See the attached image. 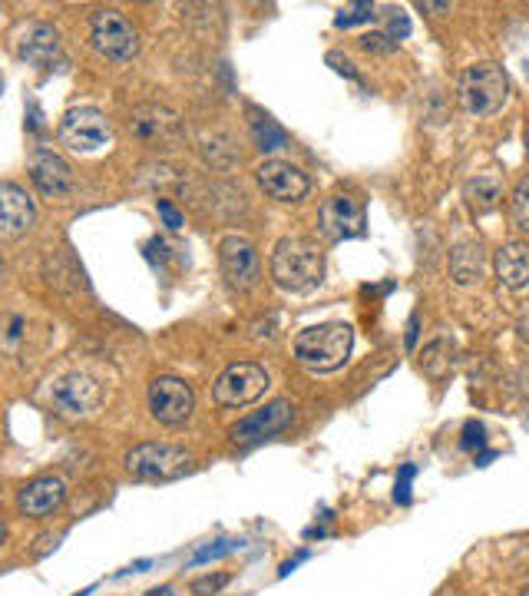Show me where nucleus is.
Segmentation results:
<instances>
[{
  "instance_id": "nucleus-1",
  "label": "nucleus",
  "mask_w": 529,
  "mask_h": 596,
  "mask_svg": "<svg viewBox=\"0 0 529 596\" xmlns=\"http://www.w3.org/2000/svg\"><path fill=\"white\" fill-rule=\"evenodd\" d=\"M355 348V328L345 322H325L298 332L295 338V362L315 375H328L348 365Z\"/></svg>"
},
{
  "instance_id": "nucleus-2",
  "label": "nucleus",
  "mask_w": 529,
  "mask_h": 596,
  "mask_svg": "<svg viewBox=\"0 0 529 596\" xmlns=\"http://www.w3.org/2000/svg\"><path fill=\"white\" fill-rule=\"evenodd\" d=\"M272 279L285 292H315L325 279V255L311 239L288 236L272 252Z\"/></svg>"
},
{
  "instance_id": "nucleus-3",
  "label": "nucleus",
  "mask_w": 529,
  "mask_h": 596,
  "mask_svg": "<svg viewBox=\"0 0 529 596\" xmlns=\"http://www.w3.org/2000/svg\"><path fill=\"white\" fill-rule=\"evenodd\" d=\"M510 100V76L497 63H474L461 76V103L470 116L484 119L507 106Z\"/></svg>"
},
{
  "instance_id": "nucleus-4",
  "label": "nucleus",
  "mask_w": 529,
  "mask_h": 596,
  "mask_svg": "<svg viewBox=\"0 0 529 596\" xmlns=\"http://www.w3.org/2000/svg\"><path fill=\"white\" fill-rule=\"evenodd\" d=\"M123 464L139 481H176L192 471V454L176 445L146 441V445H136L133 451H126Z\"/></svg>"
},
{
  "instance_id": "nucleus-5",
  "label": "nucleus",
  "mask_w": 529,
  "mask_h": 596,
  "mask_svg": "<svg viewBox=\"0 0 529 596\" xmlns=\"http://www.w3.org/2000/svg\"><path fill=\"white\" fill-rule=\"evenodd\" d=\"M268 372L262 368V365H255V362H235V365H229L219 378H215V385H212V398H215V405H222V408H242V405H252V401H258L265 391H268Z\"/></svg>"
},
{
  "instance_id": "nucleus-6",
  "label": "nucleus",
  "mask_w": 529,
  "mask_h": 596,
  "mask_svg": "<svg viewBox=\"0 0 529 596\" xmlns=\"http://www.w3.org/2000/svg\"><path fill=\"white\" fill-rule=\"evenodd\" d=\"M89 30H93V43L96 50L113 60V63H129L136 53H139V33L136 27L113 7H103L93 13L89 20Z\"/></svg>"
},
{
  "instance_id": "nucleus-7",
  "label": "nucleus",
  "mask_w": 529,
  "mask_h": 596,
  "mask_svg": "<svg viewBox=\"0 0 529 596\" xmlns=\"http://www.w3.org/2000/svg\"><path fill=\"white\" fill-rule=\"evenodd\" d=\"M60 143L73 153H99L113 143V126L109 119L93 109V106H80V109H70L63 119H60Z\"/></svg>"
},
{
  "instance_id": "nucleus-8",
  "label": "nucleus",
  "mask_w": 529,
  "mask_h": 596,
  "mask_svg": "<svg viewBox=\"0 0 529 596\" xmlns=\"http://www.w3.org/2000/svg\"><path fill=\"white\" fill-rule=\"evenodd\" d=\"M129 133L149 149H176L186 136V126L172 109L142 103L129 113Z\"/></svg>"
},
{
  "instance_id": "nucleus-9",
  "label": "nucleus",
  "mask_w": 529,
  "mask_h": 596,
  "mask_svg": "<svg viewBox=\"0 0 529 596\" xmlns=\"http://www.w3.org/2000/svg\"><path fill=\"white\" fill-rule=\"evenodd\" d=\"M149 411L159 425L179 428L192 418L195 411V391L176 375H162L149 385Z\"/></svg>"
},
{
  "instance_id": "nucleus-10",
  "label": "nucleus",
  "mask_w": 529,
  "mask_h": 596,
  "mask_svg": "<svg viewBox=\"0 0 529 596\" xmlns=\"http://www.w3.org/2000/svg\"><path fill=\"white\" fill-rule=\"evenodd\" d=\"M50 398H53V408L63 418H76L80 421V418L96 415V408L103 405V388H99L96 378H89L83 372H70V375L53 381Z\"/></svg>"
},
{
  "instance_id": "nucleus-11",
  "label": "nucleus",
  "mask_w": 529,
  "mask_h": 596,
  "mask_svg": "<svg viewBox=\"0 0 529 596\" xmlns=\"http://www.w3.org/2000/svg\"><path fill=\"white\" fill-rule=\"evenodd\" d=\"M255 179L275 202H301L311 192V179L285 159H265L255 169Z\"/></svg>"
},
{
  "instance_id": "nucleus-12",
  "label": "nucleus",
  "mask_w": 529,
  "mask_h": 596,
  "mask_svg": "<svg viewBox=\"0 0 529 596\" xmlns=\"http://www.w3.org/2000/svg\"><path fill=\"white\" fill-rule=\"evenodd\" d=\"M318 219L328 239H358L368 229V209L361 199H351V196H331L321 206Z\"/></svg>"
},
{
  "instance_id": "nucleus-13",
  "label": "nucleus",
  "mask_w": 529,
  "mask_h": 596,
  "mask_svg": "<svg viewBox=\"0 0 529 596\" xmlns=\"http://www.w3.org/2000/svg\"><path fill=\"white\" fill-rule=\"evenodd\" d=\"M219 265H222V275L229 279V285H235V289H252L258 282V272H262L255 245L248 239H242V236L222 239Z\"/></svg>"
},
{
  "instance_id": "nucleus-14",
  "label": "nucleus",
  "mask_w": 529,
  "mask_h": 596,
  "mask_svg": "<svg viewBox=\"0 0 529 596\" xmlns=\"http://www.w3.org/2000/svg\"><path fill=\"white\" fill-rule=\"evenodd\" d=\"M292 415H295V408H292L288 401H272L268 408L252 411L248 418H242V421L232 428V441H239V445L268 441V438L282 435V431L292 425Z\"/></svg>"
},
{
  "instance_id": "nucleus-15",
  "label": "nucleus",
  "mask_w": 529,
  "mask_h": 596,
  "mask_svg": "<svg viewBox=\"0 0 529 596\" xmlns=\"http://www.w3.org/2000/svg\"><path fill=\"white\" fill-rule=\"evenodd\" d=\"M30 179L50 199H63V196L73 192V169L53 149H33V156H30Z\"/></svg>"
},
{
  "instance_id": "nucleus-16",
  "label": "nucleus",
  "mask_w": 529,
  "mask_h": 596,
  "mask_svg": "<svg viewBox=\"0 0 529 596\" xmlns=\"http://www.w3.org/2000/svg\"><path fill=\"white\" fill-rule=\"evenodd\" d=\"M36 222V206L30 192L17 182H0V239H17Z\"/></svg>"
},
{
  "instance_id": "nucleus-17",
  "label": "nucleus",
  "mask_w": 529,
  "mask_h": 596,
  "mask_svg": "<svg viewBox=\"0 0 529 596\" xmlns=\"http://www.w3.org/2000/svg\"><path fill=\"white\" fill-rule=\"evenodd\" d=\"M63 501H66V484H63L60 478H36V481H30V484L20 488V494H17V511H20L23 517L40 521V517H50L53 511H60Z\"/></svg>"
},
{
  "instance_id": "nucleus-18",
  "label": "nucleus",
  "mask_w": 529,
  "mask_h": 596,
  "mask_svg": "<svg viewBox=\"0 0 529 596\" xmlns=\"http://www.w3.org/2000/svg\"><path fill=\"white\" fill-rule=\"evenodd\" d=\"M487 275V249L480 239H464L451 252V279L464 289L480 285Z\"/></svg>"
},
{
  "instance_id": "nucleus-19",
  "label": "nucleus",
  "mask_w": 529,
  "mask_h": 596,
  "mask_svg": "<svg viewBox=\"0 0 529 596\" xmlns=\"http://www.w3.org/2000/svg\"><path fill=\"white\" fill-rule=\"evenodd\" d=\"M17 53L33 66H50L60 60V33L50 23H30L17 40Z\"/></svg>"
},
{
  "instance_id": "nucleus-20",
  "label": "nucleus",
  "mask_w": 529,
  "mask_h": 596,
  "mask_svg": "<svg viewBox=\"0 0 529 596\" xmlns=\"http://www.w3.org/2000/svg\"><path fill=\"white\" fill-rule=\"evenodd\" d=\"M497 279L510 292L529 289V245L527 242H507L497 252Z\"/></svg>"
},
{
  "instance_id": "nucleus-21",
  "label": "nucleus",
  "mask_w": 529,
  "mask_h": 596,
  "mask_svg": "<svg viewBox=\"0 0 529 596\" xmlns=\"http://www.w3.org/2000/svg\"><path fill=\"white\" fill-rule=\"evenodd\" d=\"M464 196H467V202H470L474 212H490V209H497V202H500V196H504V186H500V179H497L494 172H477V176L464 186Z\"/></svg>"
},
{
  "instance_id": "nucleus-22",
  "label": "nucleus",
  "mask_w": 529,
  "mask_h": 596,
  "mask_svg": "<svg viewBox=\"0 0 529 596\" xmlns=\"http://www.w3.org/2000/svg\"><path fill=\"white\" fill-rule=\"evenodd\" d=\"M252 136H255V146L265 149V153H275V149H282L288 143L285 129L275 119H268V116H255L252 119Z\"/></svg>"
},
{
  "instance_id": "nucleus-23",
  "label": "nucleus",
  "mask_w": 529,
  "mask_h": 596,
  "mask_svg": "<svg viewBox=\"0 0 529 596\" xmlns=\"http://www.w3.org/2000/svg\"><path fill=\"white\" fill-rule=\"evenodd\" d=\"M441 355H447V342H444V338L434 342V345H427L424 355H421V368H424L431 378H444V375L451 372V365H454V358H441Z\"/></svg>"
},
{
  "instance_id": "nucleus-24",
  "label": "nucleus",
  "mask_w": 529,
  "mask_h": 596,
  "mask_svg": "<svg viewBox=\"0 0 529 596\" xmlns=\"http://www.w3.org/2000/svg\"><path fill=\"white\" fill-rule=\"evenodd\" d=\"M510 219H514V226H517L520 232H527L529 236V176L517 182V189H514V196H510Z\"/></svg>"
},
{
  "instance_id": "nucleus-25",
  "label": "nucleus",
  "mask_w": 529,
  "mask_h": 596,
  "mask_svg": "<svg viewBox=\"0 0 529 596\" xmlns=\"http://www.w3.org/2000/svg\"><path fill=\"white\" fill-rule=\"evenodd\" d=\"M368 20H374V7L371 3H351V7L338 10L335 27H355V23H368Z\"/></svg>"
},
{
  "instance_id": "nucleus-26",
  "label": "nucleus",
  "mask_w": 529,
  "mask_h": 596,
  "mask_svg": "<svg viewBox=\"0 0 529 596\" xmlns=\"http://www.w3.org/2000/svg\"><path fill=\"white\" fill-rule=\"evenodd\" d=\"M239 544L235 541H215V544H209V547H202L195 557H192V567H199V564H209V561H219V557H225V554H232Z\"/></svg>"
},
{
  "instance_id": "nucleus-27",
  "label": "nucleus",
  "mask_w": 529,
  "mask_h": 596,
  "mask_svg": "<svg viewBox=\"0 0 529 596\" xmlns=\"http://www.w3.org/2000/svg\"><path fill=\"white\" fill-rule=\"evenodd\" d=\"M417 478V464H404L394 484V501L398 504H411V481Z\"/></svg>"
},
{
  "instance_id": "nucleus-28",
  "label": "nucleus",
  "mask_w": 529,
  "mask_h": 596,
  "mask_svg": "<svg viewBox=\"0 0 529 596\" xmlns=\"http://www.w3.org/2000/svg\"><path fill=\"white\" fill-rule=\"evenodd\" d=\"M229 584V574H215V577H199L195 584H192V594L195 596H212L219 594L222 587Z\"/></svg>"
},
{
  "instance_id": "nucleus-29",
  "label": "nucleus",
  "mask_w": 529,
  "mask_h": 596,
  "mask_svg": "<svg viewBox=\"0 0 529 596\" xmlns=\"http://www.w3.org/2000/svg\"><path fill=\"white\" fill-rule=\"evenodd\" d=\"M361 46L368 53H391L398 46V40H391L388 33H368V36H361Z\"/></svg>"
},
{
  "instance_id": "nucleus-30",
  "label": "nucleus",
  "mask_w": 529,
  "mask_h": 596,
  "mask_svg": "<svg viewBox=\"0 0 529 596\" xmlns=\"http://www.w3.org/2000/svg\"><path fill=\"white\" fill-rule=\"evenodd\" d=\"M484 425L480 421H467V428H464V441H461V448L464 451H474V448H484Z\"/></svg>"
},
{
  "instance_id": "nucleus-31",
  "label": "nucleus",
  "mask_w": 529,
  "mask_h": 596,
  "mask_svg": "<svg viewBox=\"0 0 529 596\" xmlns=\"http://www.w3.org/2000/svg\"><path fill=\"white\" fill-rule=\"evenodd\" d=\"M159 212H162V219H166V226H169V229H179V226H182V216L172 209V202L159 199Z\"/></svg>"
},
{
  "instance_id": "nucleus-32",
  "label": "nucleus",
  "mask_w": 529,
  "mask_h": 596,
  "mask_svg": "<svg viewBox=\"0 0 529 596\" xmlns=\"http://www.w3.org/2000/svg\"><path fill=\"white\" fill-rule=\"evenodd\" d=\"M391 33H394L398 40H404V36L411 33V20H408V17H394V20H391Z\"/></svg>"
},
{
  "instance_id": "nucleus-33",
  "label": "nucleus",
  "mask_w": 529,
  "mask_h": 596,
  "mask_svg": "<svg viewBox=\"0 0 529 596\" xmlns=\"http://www.w3.org/2000/svg\"><path fill=\"white\" fill-rule=\"evenodd\" d=\"M328 63H335V70H338V73H345V76H351V80L358 76V73H355V66H351V60H341L338 53H331V56H328Z\"/></svg>"
},
{
  "instance_id": "nucleus-34",
  "label": "nucleus",
  "mask_w": 529,
  "mask_h": 596,
  "mask_svg": "<svg viewBox=\"0 0 529 596\" xmlns=\"http://www.w3.org/2000/svg\"><path fill=\"white\" fill-rule=\"evenodd\" d=\"M417 332H421V315H411V322H408V348L417 345Z\"/></svg>"
},
{
  "instance_id": "nucleus-35",
  "label": "nucleus",
  "mask_w": 529,
  "mask_h": 596,
  "mask_svg": "<svg viewBox=\"0 0 529 596\" xmlns=\"http://www.w3.org/2000/svg\"><path fill=\"white\" fill-rule=\"evenodd\" d=\"M517 332H520V338H523V342H529V305L523 309L520 322H517Z\"/></svg>"
},
{
  "instance_id": "nucleus-36",
  "label": "nucleus",
  "mask_w": 529,
  "mask_h": 596,
  "mask_svg": "<svg viewBox=\"0 0 529 596\" xmlns=\"http://www.w3.org/2000/svg\"><path fill=\"white\" fill-rule=\"evenodd\" d=\"M149 567H152V561H136V564H133V567L126 571V574H146Z\"/></svg>"
},
{
  "instance_id": "nucleus-37",
  "label": "nucleus",
  "mask_w": 529,
  "mask_h": 596,
  "mask_svg": "<svg viewBox=\"0 0 529 596\" xmlns=\"http://www.w3.org/2000/svg\"><path fill=\"white\" fill-rule=\"evenodd\" d=\"M424 10H437V13H444V10H451V3H421Z\"/></svg>"
},
{
  "instance_id": "nucleus-38",
  "label": "nucleus",
  "mask_w": 529,
  "mask_h": 596,
  "mask_svg": "<svg viewBox=\"0 0 529 596\" xmlns=\"http://www.w3.org/2000/svg\"><path fill=\"white\" fill-rule=\"evenodd\" d=\"M146 596H172V587H162V590H149Z\"/></svg>"
},
{
  "instance_id": "nucleus-39",
  "label": "nucleus",
  "mask_w": 529,
  "mask_h": 596,
  "mask_svg": "<svg viewBox=\"0 0 529 596\" xmlns=\"http://www.w3.org/2000/svg\"><path fill=\"white\" fill-rule=\"evenodd\" d=\"M3 544H7V527L0 524V547H3Z\"/></svg>"
},
{
  "instance_id": "nucleus-40",
  "label": "nucleus",
  "mask_w": 529,
  "mask_h": 596,
  "mask_svg": "<svg viewBox=\"0 0 529 596\" xmlns=\"http://www.w3.org/2000/svg\"><path fill=\"white\" fill-rule=\"evenodd\" d=\"M527 156H529V133H527Z\"/></svg>"
},
{
  "instance_id": "nucleus-41",
  "label": "nucleus",
  "mask_w": 529,
  "mask_h": 596,
  "mask_svg": "<svg viewBox=\"0 0 529 596\" xmlns=\"http://www.w3.org/2000/svg\"><path fill=\"white\" fill-rule=\"evenodd\" d=\"M0 272H3V262H0Z\"/></svg>"
}]
</instances>
